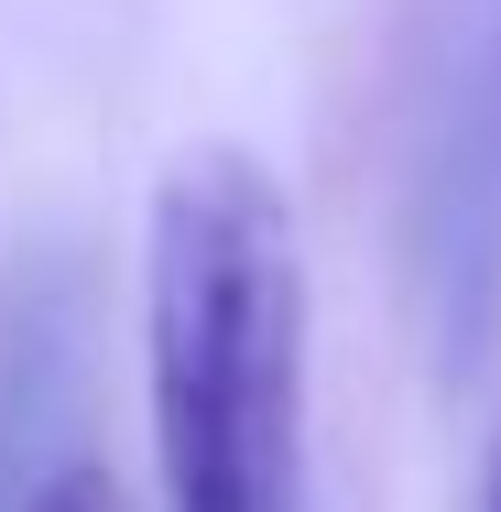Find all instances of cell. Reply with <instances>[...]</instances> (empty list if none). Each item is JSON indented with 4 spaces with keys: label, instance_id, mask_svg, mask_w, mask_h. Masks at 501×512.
<instances>
[{
    "label": "cell",
    "instance_id": "cell-1",
    "mask_svg": "<svg viewBox=\"0 0 501 512\" xmlns=\"http://www.w3.org/2000/svg\"><path fill=\"white\" fill-rule=\"evenodd\" d=\"M142 360L164 512H305V251L251 153H186L153 186Z\"/></svg>",
    "mask_w": 501,
    "mask_h": 512
},
{
    "label": "cell",
    "instance_id": "cell-2",
    "mask_svg": "<svg viewBox=\"0 0 501 512\" xmlns=\"http://www.w3.org/2000/svg\"><path fill=\"white\" fill-rule=\"evenodd\" d=\"M22 512H120V502H109V480H99V469H55V480H44Z\"/></svg>",
    "mask_w": 501,
    "mask_h": 512
},
{
    "label": "cell",
    "instance_id": "cell-3",
    "mask_svg": "<svg viewBox=\"0 0 501 512\" xmlns=\"http://www.w3.org/2000/svg\"><path fill=\"white\" fill-rule=\"evenodd\" d=\"M491 512H501V469H491Z\"/></svg>",
    "mask_w": 501,
    "mask_h": 512
}]
</instances>
